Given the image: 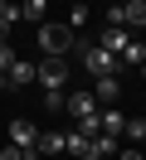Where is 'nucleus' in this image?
I'll return each mask as SVG.
<instances>
[{
    "label": "nucleus",
    "instance_id": "3",
    "mask_svg": "<svg viewBox=\"0 0 146 160\" xmlns=\"http://www.w3.org/2000/svg\"><path fill=\"white\" fill-rule=\"evenodd\" d=\"M34 82H39L44 92H63V88H68V63H63V58H39V63H34Z\"/></svg>",
    "mask_w": 146,
    "mask_h": 160
},
{
    "label": "nucleus",
    "instance_id": "25",
    "mask_svg": "<svg viewBox=\"0 0 146 160\" xmlns=\"http://www.w3.org/2000/svg\"><path fill=\"white\" fill-rule=\"evenodd\" d=\"M141 146H146V141H141Z\"/></svg>",
    "mask_w": 146,
    "mask_h": 160
},
{
    "label": "nucleus",
    "instance_id": "9",
    "mask_svg": "<svg viewBox=\"0 0 146 160\" xmlns=\"http://www.w3.org/2000/svg\"><path fill=\"white\" fill-rule=\"evenodd\" d=\"M58 150H63V136H58V131H39V136H34V160L58 155Z\"/></svg>",
    "mask_w": 146,
    "mask_h": 160
},
{
    "label": "nucleus",
    "instance_id": "6",
    "mask_svg": "<svg viewBox=\"0 0 146 160\" xmlns=\"http://www.w3.org/2000/svg\"><path fill=\"white\" fill-rule=\"evenodd\" d=\"M127 39H132V34H127L122 24H107V29L97 34V49H107V53H117V58H122V49H127Z\"/></svg>",
    "mask_w": 146,
    "mask_h": 160
},
{
    "label": "nucleus",
    "instance_id": "22",
    "mask_svg": "<svg viewBox=\"0 0 146 160\" xmlns=\"http://www.w3.org/2000/svg\"><path fill=\"white\" fill-rule=\"evenodd\" d=\"M78 160H102V155H93V150H88V155H78Z\"/></svg>",
    "mask_w": 146,
    "mask_h": 160
},
{
    "label": "nucleus",
    "instance_id": "15",
    "mask_svg": "<svg viewBox=\"0 0 146 160\" xmlns=\"http://www.w3.org/2000/svg\"><path fill=\"white\" fill-rule=\"evenodd\" d=\"M0 20H5V24H15V20H19V5H10V0H0Z\"/></svg>",
    "mask_w": 146,
    "mask_h": 160
},
{
    "label": "nucleus",
    "instance_id": "20",
    "mask_svg": "<svg viewBox=\"0 0 146 160\" xmlns=\"http://www.w3.org/2000/svg\"><path fill=\"white\" fill-rule=\"evenodd\" d=\"M117 160H146V155H141V150H127V155H117Z\"/></svg>",
    "mask_w": 146,
    "mask_h": 160
},
{
    "label": "nucleus",
    "instance_id": "7",
    "mask_svg": "<svg viewBox=\"0 0 146 160\" xmlns=\"http://www.w3.org/2000/svg\"><path fill=\"white\" fill-rule=\"evenodd\" d=\"M122 5V24L127 29H146V0H117Z\"/></svg>",
    "mask_w": 146,
    "mask_h": 160
},
{
    "label": "nucleus",
    "instance_id": "5",
    "mask_svg": "<svg viewBox=\"0 0 146 160\" xmlns=\"http://www.w3.org/2000/svg\"><path fill=\"white\" fill-rule=\"evenodd\" d=\"M34 121H24V117H15L10 121V146H19V150H29V160H34Z\"/></svg>",
    "mask_w": 146,
    "mask_h": 160
},
{
    "label": "nucleus",
    "instance_id": "12",
    "mask_svg": "<svg viewBox=\"0 0 146 160\" xmlns=\"http://www.w3.org/2000/svg\"><path fill=\"white\" fill-rule=\"evenodd\" d=\"M117 146H122V141H117V136H107V131H97V136H88V150H93V155H117Z\"/></svg>",
    "mask_w": 146,
    "mask_h": 160
},
{
    "label": "nucleus",
    "instance_id": "17",
    "mask_svg": "<svg viewBox=\"0 0 146 160\" xmlns=\"http://www.w3.org/2000/svg\"><path fill=\"white\" fill-rule=\"evenodd\" d=\"M44 112H63V92H44Z\"/></svg>",
    "mask_w": 146,
    "mask_h": 160
},
{
    "label": "nucleus",
    "instance_id": "2",
    "mask_svg": "<svg viewBox=\"0 0 146 160\" xmlns=\"http://www.w3.org/2000/svg\"><path fill=\"white\" fill-rule=\"evenodd\" d=\"M78 58H83V68L93 78H117V68H122V58L107 53V49H97V44H78Z\"/></svg>",
    "mask_w": 146,
    "mask_h": 160
},
{
    "label": "nucleus",
    "instance_id": "4",
    "mask_svg": "<svg viewBox=\"0 0 146 160\" xmlns=\"http://www.w3.org/2000/svg\"><path fill=\"white\" fill-rule=\"evenodd\" d=\"M63 112H68L73 121L97 117V97H93V92H63Z\"/></svg>",
    "mask_w": 146,
    "mask_h": 160
},
{
    "label": "nucleus",
    "instance_id": "14",
    "mask_svg": "<svg viewBox=\"0 0 146 160\" xmlns=\"http://www.w3.org/2000/svg\"><path fill=\"white\" fill-rule=\"evenodd\" d=\"M63 150H73V155H88V136H83V131H68V136H63Z\"/></svg>",
    "mask_w": 146,
    "mask_h": 160
},
{
    "label": "nucleus",
    "instance_id": "23",
    "mask_svg": "<svg viewBox=\"0 0 146 160\" xmlns=\"http://www.w3.org/2000/svg\"><path fill=\"white\" fill-rule=\"evenodd\" d=\"M5 88H10V82H5V73H0V92H5Z\"/></svg>",
    "mask_w": 146,
    "mask_h": 160
},
{
    "label": "nucleus",
    "instance_id": "19",
    "mask_svg": "<svg viewBox=\"0 0 146 160\" xmlns=\"http://www.w3.org/2000/svg\"><path fill=\"white\" fill-rule=\"evenodd\" d=\"M0 160H29V150H19V146H10V150H0Z\"/></svg>",
    "mask_w": 146,
    "mask_h": 160
},
{
    "label": "nucleus",
    "instance_id": "8",
    "mask_svg": "<svg viewBox=\"0 0 146 160\" xmlns=\"http://www.w3.org/2000/svg\"><path fill=\"white\" fill-rule=\"evenodd\" d=\"M93 97H97V107H112V102L122 97V82L117 78H97L93 82Z\"/></svg>",
    "mask_w": 146,
    "mask_h": 160
},
{
    "label": "nucleus",
    "instance_id": "13",
    "mask_svg": "<svg viewBox=\"0 0 146 160\" xmlns=\"http://www.w3.org/2000/svg\"><path fill=\"white\" fill-rule=\"evenodd\" d=\"M141 58H146V44H141V39H127V49H122V68H141Z\"/></svg>",
    "mask_w": 146,
    "mask_h": 160
},
{
    "label": "nucleus",
    "instance_id": "1",
    "mask_svg": "<svg viewBox=\"0 0 146 160\" xmlns=\"http://www.w3.org/2000/svg\"><path fill=\"white\" fill-rule=\"evenodd\" d=\"M34 44H39V53H44V58H63L68 49H73V29H68V24H39V34H34Z\"/></svg>",
    "mask_w": 146,
    "mask_h": 160
},
{
    "label": "nucleus",
    "instance_id": "10",
    "mask_svg": "<svg viewBox=\"0 0 146 160\" xmlns=\"http://www.w3.org/2000/svg\"><path fill=\"white\" fill-rule=\"evenodd\" d=\"M19 20L44 24V20H49V0H19Z\"/></svg>",
    "mask_w": 146,
    "mask_h": 160
},
{
    "label": "nucleus",
    "instance_id": "16",
    "mask_svg": "<svg viewBox=\"0 0 146 160\" xmlns=\"http://www.w3.org/2000/svg\"><path fill=\"white\" fill-rule=\"evenodd\" d=\"M78 24H88V5H73V15H68V29H78Z\"/></svg>",
    "mask_w": 146,
    "mask_h": 160
},
{
    "label": "nucleus",
    "instance_id": "26",
    "mask_svg": "<svg viewBox=\"0 0 146 160\" xmlns=\"http://www.w3.org/2000/svg\"><path fill=\"white\" fill-rule=\"evenodd\" d=\"M141 44H146V39H141Z\"/></svg>",
    "mask_w": 146,
    "mask_h": 160
},
{
    "label": "nucleus",
    "instance_id": "24",
    "mask_svg": "<svg viewBox=\"0 0 146 160\" xmlns=\"http://www.w3.org/2000/svg\"><path fill=\"white\" fill-rule=\"evenodd\" d=\"M141 78H146V58H141Z\"/></svg>",
    "mask_w": 146,
    "mask_h": 160
},
{
    "label": "nucleus",
    "instance_id": "18",
    "mask_svg": "<svg viewBox=\"0 0 146 160\" xmlns=\"http://www.w3.org/2000/svg\"><path fill=\"white\" fill-rule=\"evenodd\" d=\"M10 63H15V49H10V44H0V73H10Z\"/></svg>",
    "mask_w": 146,
    "mask_h": 160
},
{
    "label": "nucleus",
    "instance_id": "11",
    "mask_svg": "<svg viewBox=\"0 0 146 160\" xmlns=\"http://www.w3.org/2000/svg\"><path fill=\"white\" fill-rule=\"evenodd\" d=\"M5 82H10V88H24V82H34V63L15 58V63H10V73H5Z\"/></svg>",
    "mask_w": 146,
    "mask_h": 160
},
{
    "label": "nucleus",
    "instance_id": "21",
    "mask_svg": "<svg viewBox=\"0 0 146 160\" xmlns=\"http://www.w3.org/2000/svg\"><path fill=\"white\" fill-rule=\"evenodd\" d=\"M5 34H10V24H5V20H0V44H5Z\"/></svg>",
    "mask_w": 146,
    "mask_h": 160
}]
</instances>
